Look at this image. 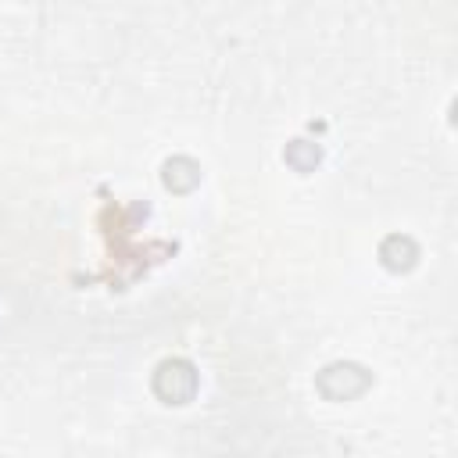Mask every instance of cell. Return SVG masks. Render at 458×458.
I'll return each instance as SVG.
<instances>
[{"label":"cell","instance_id":"cell-4","mask_svg":"<svg viewBox=\"0 0 458 458\" xmlns=\"http://www.w3.org/2000/svg\"><path fill=\"white\" fill-rule=\"evenodd\" d=\"M379 261H383L390 272H408V268H415V261H419V243H415L411 236L394 233V236H386V240L379 243Z\"/></svg>","mask_w":458,"mask_h":458},{"label":"cell","instance_id":"cell-2","mask_svg":"<svg viewBox=\"0 0 458 458\" xmlns=\"http://www.w3.org/2000/svg\"><path fill=\"white\" fill-rule=\"evenodd\" d=\"M197 369L186 358H165L154 369V394L165 404H186L197 397Z\"/></svg>","mask_w":458,"mask_h":458},{"label":"cell","instance_id":"cell-3","mask_svg":"<svg viewBox=\"0 0 458 458\" xmlns=\"http://www.w3.org/2000/svg\"><path fill=\"white\" fill-rule=\"evenodd\" d=\"M161 182H165V190H172V193H190V190H197V182H200V165L193 161V157H168L165 165H161Z\"/></svg>","mask_w":458,"mask_h":458},{"label":"cell","instance_id":"cell-1","mask_svg":"<svg viewBox=\"0 0 458 458\" xmlns=\"http://www.w3.org/2000/svg\"><path fill=\"white\" fill-rule=\"evenodd\" d=\"M315 386L326 401H354L372 386V372L358 361H333L318 372Z\"/></svg>","mask_w":458,"mask_h":458},{"label":"cell","instance_id":"cell-5","mask_svg":"<svg viewBox=\"0 0 458 458\" xmlns=\"http://www.w3.org/2000/svg\"><path fill=\"white\" fill-rule=\"evenodd\" d=\"M283 157H286V165H290L293 172L304 175V172H315V168H318L322 150H318V143H311V140H293V143H286Z\"/></svg>","mask_w":458,"mask_h":458}]
</instances>
